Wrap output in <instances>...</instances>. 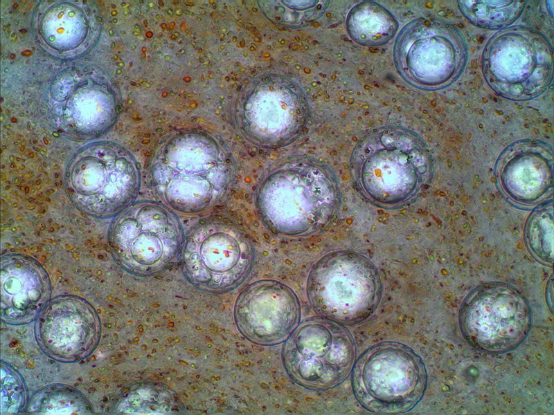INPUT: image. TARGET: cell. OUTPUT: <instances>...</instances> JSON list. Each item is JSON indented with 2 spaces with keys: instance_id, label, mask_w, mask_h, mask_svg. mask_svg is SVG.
<instances>
[{
  "instance_id": "6da1fadb",
  "label": "cell",
  "mask_w": 554,
  "mask_h": 415,
  "mask_svg": "<svg viewBox=\"0 0 554 415\" xmlns=\"http://www.w3.org/2000/svg\"><path fill=\"white\" fill-rule=\"evenodd\" d=\"M254 203L259 219L271 232L310 237L333 220L341 205V192L328 165L301 155L280 161L262 174Z\"/></svg>"
},
{
  "instance_id": "7a4b0ae2",
  "label": "cell",
  "mask_w": 554,
  "mask_h": 415,
  "mask_svg": "<svg viewBox=\"0 0 554 415\" xmlns=\"http://www.w3.org/2000/svg\"><path fill=\"white\" fill-rule=\"evenodd\" d=\"M431 172L432 156L427 143L400 126H383L368 132L355 145L350 160L357 190L382 209H395L412 201L428 183Z\"/></svg>"
},
{
  "instance_id": "3957f363",
  "label": "cell",
  "mask_w": 554,
  "mask_h": 415,
  "mask_svg": "<svg viewBox=\"0 0 554 415\" xmlns=\"http://www.w3.org/2000/svg\"><path fill=\"white\" fill-rule=\"evenodd\" d=\"M167 147L150 169L152 185L163 203L186 215L204 214L220 205L235 180L231 158L217 149L179 151Z\"/></svg>"
},
{
  "instance_id": "277c9868",
  "label": "cell",
  "mask_w": 554,
  "mask_h": 415,
  "mask_svg": "<svg viewBox=\"0 0 554 415\" xmlns=\"http://www.w3.org/2000/svg\"><path fill=\"white\" fill-rule=\"evenodd\" d=\"M110 224V252L127 273L143 277L154 276L179 261L184 228L175 212L163 203L134 202Z\"/></svg>"
},
{
  "instance_id": "5b68a950",
  "label": "cell",
  "mask_w": 554,
  "mask_h": 415,
  "mask_svg": "<svg viewBox=\"0 0 554 415\" xmlns=\"http://www.w3.org/2000/svg\"><path fill=\"white\" fill-rule=\"evenodd\" d=\"M255 248L249 234L235 223L202 219L185 234L179 262L186 279L211 293L230 292L250 275Z\"/></svg>"
},
{
  "instance_id": "8992f818",
  "label": "cell",
  "mask_w": 554,
  "mask_h": 415,
  "mask_svg": "<svg viewBox=\"0 0 554 415\" xmlns=\"http://www.w3.org/2000/svg\"><path fill=\"white\" fill-rule=\"evenodd\" d=\"M378 268L366 256L350 250L329 252L312 266L307 293L314 311L344 324L360 323L377 307L382 295Z\"/></svg>"
},
{
  "instance_id": "52a82bcc",
  "label": "cell",
  "mask_w": 554,
  "mask_h": 415,
  "mask_svg": "<svg viewBox=\"0 0 554 415\" xmlns=\"http://www.w3.org/2000/svg\"><path fill=\"white\" fill-rule=\"evenodd\" d=\"M483 76L499 95L526 101L544 93L553 80V48L539 31L528 26L501 29L482 53Z\"/></svg>"
},
{
  "instance_id": "ba28073f",
  "label": "cell",
  "mask_w": 554,
  "mask_h": 415,
  "mask_svg": "<svg viewBox=\"0 0 554 415\" xmlns=\"http://www.w3.org/2000/svg\"><path fill=\"white\" fill-rule=\"evenodd\" d=\"M393 59L409 84L436 91L451 85L462 74L467 48L463 35L452 24L421 17L406 24L398 33Z\"/></svg>"
},
{
  "instance_id": "9c48e42d",
  "label": "cell",
  "mask_w": 554,
  "mask_h": 415,
  "mask_svg": "<svg viewBox=\"0 0 554 415\" xmlns=\"http://www.w3.org/2000/svg\"><path fill=\"white\" fill-rule=\"evenodd\" d=\"M427 372L420 356L409 347L394 342L377 344L357 360L352 388L358 402L375 413H401L421 400Z\"/></svg>"
},
{
  "instance_id": "30bf717a",
  "label": "cell",
  "mask_w": 554,
  "mask_h": 415,
  "mask_svg": "<svg viewBox=\"0 0 554 415\" xmlns=\"http://www.w3.org/2000/svg\"><path fill=\"white\" fill-rule=\"evenodd\" d=\"M81 154L64 172L66 194L83 214L113 219L135 202L141 186L138 164L124 151L107 149Z\"/></svg>"
},
{
  "instance_id": "8fae6325",
  "label": "cell",
  "mask_w": 554,
  "mask_h": 415,
  "mask_svg": "<svg viewBox=\"0 0 554 415\" xmlns=\"http://www.w3.org/2000/svg\"><path fill=\"white\" fill-rule=\"evenodd\" d=\"M530 304L512 285L492 282L473 289L459 312L465 339L476 349L490 353L515 349L527 337L531 326Z\"/></svg>"
},
{
  "instance_id": "7c38bea8",
  "label": "cell",
  "mask_w": 554,
  "mask_h": 415,
  "mask_svg": "<svg viewBox=\"0 0 554 415\" xmlns=\"http://www.w3.org/2000/svg\"><path fill=\"white\" fill-rule=\"evenodd\" d=\"M355 356L350 332L333 321H303L287 339L283 360L288 375L310 389L332 388L349 374Z\"/></svg>"
},
{
  "instance_id": "4fadbf2b",
  "label": "cell",
  "mask_w": 554,
  "mask_h": 415,
  "mask_svg": "<svg viewBox=\"0 0 554 415\" xmlns=\"http://www.w3.org/2000/svg\"><path fill=\"white\" fill-rule=\"evenodd\" d=\"M100 321L93 306L76 295L48 301L37 318L35 337L41 350L60 362H79L97 347Z\"/></svg>"
},
{
  "instance_id": "5bb4252c",
  "label": "cell",
  "mask_w": 554,
  "mask_h": 415,
  "mask_svg": "<svg viewBox=\"0 0 554 415\" xmlns=\"http://www.w3.org/2000/svg\"><path fill=\"white\" fill-rule=\"evenodd\" d=\"M300 304L294 291L273 279L247 286L237 297L233 308L236 327L249 342L259 346L283 342L296 327Z\"/></svg>"
},
{
  "instance_id": "9a60e30c",
  "label": "cell",
  "mask_w": 554,
  "mask_h": 415,
  "mask_svg": "<svg viewBox=\"0 0 554 415\" xmlns=\"http://www.w3.org/2000/svg\"><path fill=\"white\" fill-rule=\"evenodd\" d=\"M496 177L503 194L521 206H531L552 192L553 149L548 143L533 139L515 141L498 157Z\"/></svg>"
},
{
  "instance_id": "2e32d148",
  "label": "cell",
  "mask_w": 554,
  "mask_h": 415,
  "mask_svg": "<svg viewBox=\"0 0 554 415\" xmlns=\"http://www.w3.org/2000/svg\"><path fill=\"white\" fill-rule=\"evenodd\" d=\"M48 273L35 259L9 253L1 259V317L6 324H29L50 300Z\"/></svg>"
},
{
  "instance_id": "e0dca14e",
  "label": "cell",
  "mask_w": 554,
  "mask_h": 415,
  "mask_svg": "<svg viewBox=\"0 0 554 415\" xmlns=\"http://www.w3.org/2000/svg\"><path fill=\"white\" fill-rule=\"evenodd\" d=\"M398 22L380 3L364 1L355 5L346 19V29L357 44L376 47L387 44L395 35Z\"/></svg>"
},
{
  "instance_id": "ac0fdd59",
  "label": "cell",
  "mask_w": 554,
  "mask_h": 415,
  "mask_svg": "<svg viewBox=\"0 0 554 415\" xmlns=\"http://www.w3.org/2000/svg\"><path fill=\"white\" fill-rule=\"evenodd\" d=\"M177 394L165 384L143 382L134 385L122 396L120 412L128 414H174L183 412Z\"/></svg>"
},
{
  "instance_id": "d6986e66",
  "label": "cell",
  "mask_w": 554,
  "mask_h": 415,
  "mask_svg": "<svg viewBox=\"0 0 554 415\" xmlns=\"http://www.w3.org/2000/svg\"><path fill=\"white\" fill-rule=\"evenodd\" d=\"M35 414H87L92 405L85 396L66 385H51L39 389L28 405Z\"/></svg>"
},
{
  "instance_id": "ffe728a7",
  "label": "cell",
  "mask_w": 554,
  "mask_h": 415,
  "mask_svg": "<svg viewBox=\"0 0 554 415\" xmlns=\"http://www.w3.org/2000/svg\"><path fill=\"white\" fill-rule=\"evenodd\" d=\"M526 1H458L463 16L476 26L504 29L521 15Z\"/></svg>"
},
{
  "instance_id": "44dd1931",
  "label": "cell",
  "mask_w": 554,
  "mask_h": 415,
  "mask_svg": "<svg viewBox=\"0 0 554 415\" xmlns=\"http://www.w3.org/2000/svg\"><path fill=\"white\" fill-rule=\"evenodd\" d=\"M553 208L552 201L537 208L526 225V239L533 254L542 262H553Z\"/></svg>"
},
{
  "instance_id": "7402d4cb",
  "label": "cell",
  "mask_w": 554,
  "mask_h": 415,
  "mask_svg": "<svg viewBox=\"0 0 554 415\" xmlns=\"http://www.w3.org/2000/svg\"><path fill=\"white\" fill-rule=\"evenodd\" d=\"M277 3L276 20L291 28H301L323 17L330 1L327 0L285 1Z\"/></svg>"
},
{
  "instance_id": "603a6c76",
  "label": "cell",
  "mask_w": 554,
  "mask_h": 415,
  "mask_svg": "<svg viewBox=\"0 0 554 415\" xmlns=\"http://www.w3.org/2000/svg\"><path fill=\"white\" fill-rule=\"evenodd\" d=\"M1 414H16L24 411L27 405V389L21 376L11 365L1 362Z\"/></svg>"
}]
</instances>
